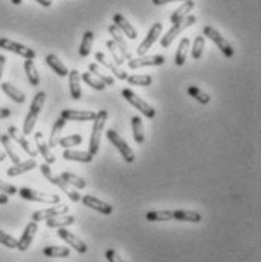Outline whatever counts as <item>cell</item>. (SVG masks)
<instances>
[{
    "label": "cell",
    "mask_w": 261,
    "mask_h": 262,
    "mask_svg": "<svg viewBox=\"0 0 261 262\" xmlns=\"http://www.w3.org/2000/svg\"><path fill=\"white\" fill-rule=\"evenodd\" d=\"M107 47H108V50L111 52V55H113V61H114V64L116 66H123L125 64V58L122 56V53H120V50L117 49V46H116V43L113 41V40H110V41H107Z\"/></svg>",
    "instance_id": "cell-43"
},
{
    "label": "cell",
    "mask_w": 261,
    "mask_h": 262,
    "mask_svg": "<svg viewBox=\"0 0 261 262\" xmlns=\"http://www.w3.org/2000/svg\"><path fill=\"white\" fill-rule=\"evenodd\" d=\"M88 71H90L96 79H99L105 86H111V85H114V79H113L111 76L105 74V73H103V70L97 66L96 63H91V64L88 66Z\"/></svg>",
    "instance_id": "cell-31"
},
{
    "label": "cell",
    "mask_w": 261,
    "mask_h": 262,
    "mask_svg": "<svg viewBox=\"0 0 261 262\" xmlns=\"http://www.w3.org/2000/svg\"><path fill=\"white\" fill-rule=\"evenodd\" d=\"M93 41H94V34L91 31H87L82 37L81 41V47H79V55L82 58L88 56L91 53V47H93Z\"/></svg>",
    "instance_id": "cell-36"
},
{
    "label": "cell",
    "mask_w": 261,
    "mask_h": 262,
    "mask_svg": "<svg viewBox=\"0 0 261 262\" xmlns=\"http://www.w3.org/2000/svg\"><path fill=\"white\" fill-rule=\"evenodd\" d=\"M12 141H15L29 156H32V158H35L37 156V152L31 147V144H29V141L24 138V135H23V132H20L15 126H9L8 128V133H6Z\"/></svg>",
    "instance_id": "cell-15"
},
{
    "label": "cell",
    "mask_w": 261,
    "mask_h": 262,
    "mask_svg": "<svg viewBox=\"0 0 261 262\" xmlns=\"http://www.w3.org/2000/svg\"><path fill=\"white\" fill-rule=\"evenodd\" d=\"M132 133H134V141L137 144L144 142V129H143V122L138 115L132 117Z\"/></svg>",
    "instance_id": "cell-38"
},
{
    "label": "cell",
    "mask_w": 261,
    "mask_h": 262,
    "mask_svg": "<svg viewBox=\"0 0 261 262\" xmlns=\"http://www.w3.org/2000/svg\"><path fill=\"white\" fill-rule=\"evenodd\" d=\"M107 138L111 141V144H114V147L120 152L122 158L126 162H134V159H135L134 150L128 145V142L119 135V132H116L114 129H110V131L107 132Z\"/></svg>",
    "instance_id": "cell-8"
},
{
    "label": "cell",
    "mask_w": 261,
    "mask_h": 262,
    "mask_svg": "<svg viewBox=\"0 0 261 262\" xmlns=\"http://www.w3.org/2000/svg\"><path fill=\"white\" fill-rule=\"evenodd\" d=\"M20 196L26 200H31V201H40V203H46V205H57L60 203V196L58 194H50V193H40L37 190H32V188H20L17 191Z\"/></svg>",
    "instance_id": "cell-7"
},
{
    "label": "cell",
    "mask_w": 261,
    "mask_h": 262,
    "mask_svg": "<svg viewBox=\"0 0 261 262\" xmlns=\"http://www.w3.org/2000/svg\"><path fill=\"white\" fill-rule=\"evenodd\" d=\"M46 63H47V66L50 67L58 76H61V77H65L67 74H68V70H67V67L65 64L57 56V55H47L46 56Z\"/></svg>",
    "instance_id": "cell-29"
},
{
    "label": "cell",
    "mask_w": 261,
    "mask_h": 262,
    "mask_svg": "<svg viewBox=\"0 0 261 262\" xmlns=\"http://www.w3.org/2000/svg\"><path fill=\"white\" fill-rule=\"evenodd\" d=\"M63 158L65 161H77V162H91L93 155L90 152H79V150H71V149H64Z\"/></svg>",
    "instance_id": "cell-26"
},
{
    "label": "cell",
    "mask_w": 261,
    "mask_h": 262,
    "mask_svg": "<svg viewBox=\"0 0 261 262\" xmlns=\"http://www.w3.org/2000/svg\"><path fill=\"white\" fill-rule=\"evenodd\" d=\"M0 191L5 193L6 196H14V194H17V188H15L14 185H11V184L3 182L2 179H0Z\"/></svg>",
    "instance_id": "cell-47"
},
{
    "label": "cell",
    "mask_w": 261,
    "mask_h": 262,
    "mask_svg": "<svg viewBox=\"0 0 261 262\" xmlns=\"http://www.w3.org/2000/svg\"><path fill=\"white\" fill-rule=\"evenodd\" d=\"M24 71L28 76V80L32 86H37L40 83V74L37 71V67L34 64V60H26L24 61Z\"/></svg>",
    "instance_id": "cell-37"
},
{
    "label": "cell",
    "mask_w": 261,
    "mask_h": 262,
    "mask_svg": "<svg viewBox=\"0 0 261 262\" xmlns=\"http://www.w3.org/2000/svg\"><path fill=\"white\" fill-rule=\"evenodd\" d=\"M189 96H192L195 100H197L199 103H202V105H206V103H210V100H211V96H208L206 93H203L200 88H197V86H189Z\"/></svg>",
    "instance_id": "cell-41"
},
{
    "label": "cell",
    "mask_w": 261,
    "mask_h": 262,
    "mask_svg": "<svg viewBox=\"0 0 261 262\" xmlns=\"http://www.w3.org/2000/svg\"><path fill=\"white\" fill-rule=\"evenodd\" d=\"M203 47H205V38L202 35L196 37L195 43H193V47H192V56L195 60H199L203 53Z\"/></svg>",
    "instance_id": "cell-45"
},
{
    "label": "cell",
    "mask_w": 261,
    "mask_h": 262,
    "mask_svg": "<svg viewBox=\"0 0 261 262\" xmlns=\"http://www.w3.org/2000/svg\"><path fill=\"white\" fill-rule=\"evenodd\" d=\"M40 170H41V173H43V176L52 184V185H57L63 193H65L68 198L71 200V201H74V203H77L79 200H81V196H79V193L73 188V187H70L65 181H63L60 176H55L54 173H52V170H50V167L47 165V164H41V167H40Z\"/></svg>",
    "instance_id": "cell-3"
},
{
    "label": "cell",
    "mask_w": 261,
    "mask_h": 262,
    "mask_svg": "<svg viewBox=\"0 0 261 262\" xmlns=\"http://www.w3.org/2000/svg\"><path fill=\"white\" fill-rule=\"evenodd\" d=\"M108 31H110V34L113 35V41L116 43V46H117V49L120 50L122 56H123L125 60H132V55H130L129 49H128V46H126V41H125L123 34H122L114 24H111V26L108 27Z\"/></svg>",
    "instance_id": "cell-18"
},
{
    "label": "cell",
    "mask_w": 261,
    "mask_h": 262,
    "mask_svg": "<svg viewBox=\"0 0 261 262\" xmlns=\"http://www.w3.org/2000/svg\"><path fill=\"white\" fill-rule=\"evenodd\" d=\"M37 229H38V223L37 221H31L26 227H24V232L21 235V238L17 241V249L20 252H26L29 249V246L32 244L34 241V237L37 234Z\"/></svg>",
    "instance_id": "cell-14"
},
{
    "label": "cell",
    "mask_w": 261,
    "mask_h": 262,
    "mask_svg": "<svg viewBox=\"0 0 261 262\" xmlns=\"http://www.w3.org/2000/svg\"><path fill=\"white\" fill-rule=\"evenodd\" d=\"M58 237L63 238L65 243H67L70 247H73L77 253H81V255L87 253V250H88L87 244H85L84 241H81L74 234H71L70 230H67L65 227H60V229H58Z\"/></svg>",
    "instance_id": "cell-13"
},
{
    "label": "cell",
    "mask_w": 261,
    "mask_h": 262,
    "mask_svg": "<svg viewBox=\"0 0 261 262\" xmlns=\"http://www.w3.org/2000/svg\"><path fill=\"white\" fill-rule=\"evenodd\" d=\"M105 256H107V259L110 262H123V259L119 256V253L116 250H113V249H108L105 252Z\"/></svg>",
    "instance_id": "cell-48"
},
{
    "label": "cell",
    "mask_w": 261,
    "mask_h": 262,
    "mask_svg": "<svg viewBox=\"0 0 261 262\" xmlns=\"http://www.w3.org/2000/svg\"><path fill=\"white\" fill-rule=\"evenodd\" d=\"M68 83H70V94L74 100H79L82 96L81 91V76L77 70H68Z\"/></svg>",
    "instance_id": "cell-23"
},
{
    "label": "cell",
    "mask_w": 261,
    "mask_h": 262,
    "mask_svg": "<svg viewBox=\"0 0 261 262\" xmlns=\"http://www.w3.org/2000/svg\"><path fill=\"white\" fill-rule=\"evenodd\" d=\"M64 119H58L55 123H54V128H52V133H50V141H49V147H57L60 144V139H61V132L65 128Z\"/></svg>",
    "instance_id": "cell-33"
},
{
    "label": "cell",
    "mask_w": 261,
    "mask_h": 262,
    "mask_svg": "<svg viewBox=\"0 0 261 262\" xmlns=\"http://www.w3.org/2000/svg\"><path fill=\"white\" fill-rule=\"evenodd\" d=\"M0 244H3L8 249H17V240L3 230H0Z\"/></svg>",
    "instance_id": "cell-46"
},
{
    "label": "cell",
    "mask_w": 261,
    "mask_h": 262,
    "mask_svg": "<svg viewBox=\"0 0 261 262\" xmlns=\"http://www.w3.org/2000/svg\"><path fill=\"white\" fill-rule=\"evenodd\" d=\"M35 167H37V161L32 158V159L24 161V162L14 164L12 167H9V168L6 170V174H8L9 178H15V176H20V174H23V173H28V171L34 170Z\"/></svg>",
    "instance_id": "cell-22"
},
{
    "label": "cell",
    "mask_w": 261,
    "mask_h": 262,
    "mask_svg": "<svg viewBox=\"0 0 261 262\" xmlns=\"http://www.w3.org/2000/svg\"><path fill=\"white\" fill-rule=\"evenodd\" d=\"M2 91L11 99V100H14L15 103H24L26 102V96L17 88V86H14L12 83H9V82H3L2 85Z\"/></svg>",
    "instance_id": "cell-24"
},
{
    "label": "cell",
    "mask_w": 261,
    "mask_h": 262,
    "mask_svg": "<svg viewBox=\"0 0 261 262\" xmlns=\"http://www.w3.org/2000/svg\"><path fill=\"white\" fill-rule=\"evenodd\" d=\"M11 2H12L14 5H20V3H21L23 0H11Z\"/></svg>",
    "instance_id": "cell-54"
},
{
    "label": "cell",
    "mask_w": 261,
    "mask_h": 262,
    "mask_svg": "<svg viewBox=\"0 0 261 262\" xmlns=\"http://www.w3.org/2000/svg\"><path fill=\"white\" fill-rule=\"evenodd\" d=\"M74 223V215H68V214H64V215H58V217H52L49 220H46V226L49 229H60V227H67L70 224Z\"/></svg>",
    "instance_id": "cell-25"
},
{
    "label": "cell",
    "mask_w": 261,
    "mask_h": 262,
    "mask_svg": "<svg viewBox=\"0 0 261 262\" xmlns=\"http://www.w3.org/2000/svg\"><path fill=\"white\" fill-rule=\"evenodd\" d=\"M161 32H163V23H153L152 26H150V29H149V32H147V35H146V38L141 41V44L137 47V55L138 56H143V55H146L147 52H149V49L153 46V43L158 40V37L161 35Z\"/></svg>",
    "instance_id": "cell-10"
},
{
    "label": "cell",
    "mask_w": 261,
    "mask_h": 262,
    "mask_svg": "<svg viewBox=\"0 0 261 262\" xmlns=\"http://www.w3.org/2000/svg\"><path fill=\"white\" fill-rule=\"evenodd\" d=\"M35 142H37V149H38V152L41 153V156L44 158L46 164H47V165L55 164L57 158H55L54 153L50 152L49 144L43 139V133H41V132H37V133H35Z\"/></svg>",
    "instance_id": "cell-21"
},
{
    "label": "cell",
    "mask_w": 261,
    "mask_h": 262,
    "mask_svg": "<svg viewBox=\"0 0 261 262\" xmlns=\"http://www.w3.org/2000/svg\"><path fill=\"white\" fill-rule=\"evenodd\" d=\"M82 80H84L88 86H91L93 90H96V91H103V90H105V85H103L99 79H96L90 71H87V73L82 74Z\"/></svg>",
    "instance_id": "cell-42"
},
{
    "label": "cell",
    "mask_w": 261,
    "mask_h": 262,
    "mask_svg": "<svg viewBox=\"0 0 261 262\" xmlns=\"http://www.w3.org/2000/svg\"><path fill=\"white\" fill-rule=\"evenodd\" d=\"M37 3H40L41 6H44V8H49L50 5H52V0H35Z\"/></svg>",
    "instance_id": "cell-52"
},
{
    "label": "cell",
    "mask_w": 261,
    "mask_h": 262,
    "mask_svg": "<svg viewBox=\"0 0 261 262\" xmlns=\"http://www.w3.org/2000/svg\"><path fill=\"white\" fill-rule=\"evenodd\" d=\"M113 24L123 34V35H126L129 40H137V31L132 27V24H130L129 21L126 20V17L125 15H122V14H116L114 15V18H113Z\"/></svg>",
    "instance_id": "cell-19"
},
{
    "label": "cell",
    "mask_w": 261,
    "mask_h": 262,
    "mask_svg": "<svg viewBox=\"0 0 261 262\" xmlns=\"http://www.w3.org/2000/svg\"><path fill=\"white\" fill-rule=\"evenodd\" d=\"M0 49L17 53V55L23 56L24 60H35V56H37L35 50H32L31 47H26L20 43H15L9 38H0Z\"/></svg>",
    "instance_id": "cell-9"
},
{
    "label": "cell",
    "mask_w": 261,
    "mask_h": 262,
    "mask_svg": "<svg viewBox=\"0 0 261 262\" xmlns=\"http://www.w3.org/2000/svg\"><path fill=\"white\" fill-rule=\"evenodd\" d=\"M122 96L129 102L130 105L135 108V109H138L146 119H153L155 117V109L147 103V102H144L141 97H138L132 90H128V88H125V90H122Z\"/></svg>",
    "instance_id": "cell-6"
},
{
    "label": "cell",
    "mask_w": 261,
    "mask_h": 262,
    "mask_svg": "<svg viewBox=\"0 0 261 262\" xmlns=\"http://www.w3.org/2000/svg\"><path fill=\"white\" fill-rule=\"evenodd\" d=\"M189 47H190V40L186 37L181 40L179 43V47L176 50V55H175V64L176 66H184L186 61H187V55H189Z\"/></svg>",
    "instance_id": "cell-30"
},
{
    "label": "cell",
    "mask_w": 261,
    "mask_h": 262,
    "mask_svg": "<svg viewBox=\"0 0 261 262\" xmlns=\"http://www.w3.org/2000/svg\"><path fill=\"white\" fill-rule=\"evenodd\" d=\"M173 220H178V221H189V223H200L202 221V215L196 211H186V209H181V211H175L173 212Z\"/></svg>",
    "instance_id": "cell-28"
},
{
    "label": "cell",
    "mask_w": 261,
    "mask_h": 262,
    "mask_svg": "<svg viewBox=\"0 0 261 262\" xmlns=\"http://www.w3.org/2000/svg\"><path fill=\"white\" fill-rule=\"evenodd\" d=\"M60 178H61L63 181H65L70 187H73L74 190H84V188L87 187V182L84 181V178L76 176V174H73V173L64 171V173H61Z\"/></svg>",
    "instance_id": "cell-34"
},
{
    "label": "cell",
    "mask_w": 261,
    "mask_h": 262,
    "mask_svg": "<svg viewBox=\"0 0 261 262\" xmlns=\"http://www.w3.org/2000/svg\"><path fill=\"white\" fill-rule=\"evenodd\" d=\"M68 212V206L67 205H61V203H57L54 205L52 208H47V209H40V211H35L32 214V221H44V220H49L52 217H58V215H64Z\"/></svg>",
    "instance_id": "cell-11"
},
{
    "label": "cell",
    "mask_w": 261,
    "mask_h": 262,
    "mask_svg": "<svg viewBox=\"0 0 261 262\" xmlns=\"http://www.w3.org/2000/svg\"><path fill=\"white\" fill-rule=\"evenodd\" d=\"M6 64V58L3 55H0V79H2V74H3V68Z\"/></svg>",
    "instance_id": "cell-51"
},
{
    "label": "cell",
    "mask_w": 261,
    "mask_h": 262,
    "mask_svg": "<svg viewBox=\"0 0 261 262\" xmlns=\"http://www.w3.org/2000/svg\"><path fill=\"white\" fill-rule=\"evenodd\" d=\"M147 221H170L173 220V211H149L146 214Z\"/></svg>",
    "instance_id": "cell-39"
},
{
    "label": "cell",
    "mask_w": 261,
    "mask_h": 262,
    "mask_svg": "<svg viewBox=\"0 0 261 262\" xmlns=\"http://www.w3.org/2000/svg\"><path fill=\"white\" fill-rule=\"evenodd\" d=\"M79 144H82V136L76 133V135H68L65 138H61L58 145H63L64 149H73Z\"/></svg>",
    "instance_id": "cell-44"
},
{
    "label": "cell",
    "mask_w": 261,
    "mask_h": 262,
    "mask_svg": "<svg viewBox=\"0 0 261 262\" xmlns=\"http://www.w3.org/2000/svg\"><path fill=\"white\" fill-rule=\"evenodd\" d=\"M43 255L47 258H68L70 256V249L61 247V246H49L43 249Z\"/></svg>",
    "instance_id": "cell-35"
},
{
    "label": "cell",
    "mask_w": 261,
    "mask_h": 262,
    "mask_svg": "<svg viewBox=\"0 0 261 262\" xmlns=\"http://www.w3.org/2000/svg\"><path fill=\"white\" fill-rule=\"evenodd\" d=\"M0 142H2V145L5 147V152H6V155L9 156V159H11L14 164H18V162H21V161H20V156H18V153H17V152H15V149H14L12 139H11L8 135H2V136H0Z\"/></svg>",
    "instance_id": "cell-32"
},
{
    "label": "cell",
    "mask_w": 261,
    "mask_h": 262,
    "mask_svg": "<svg viewBox=\"0 0 261 262\" xmlns=\"http://www.w3.org/2000/svg\"><path fill=\"white\" fill-rule=\"evenodd\" d=\"M61 117L65 122H93L96 119V112L93 111H76V109H64Z\"/></svg>",
    "instance_id": "cell-16"
},
{
    "label": "cell",
    "mask_w": 261,
    "mask_h": 262,
    "mask_svg": "<svg viewBox=\"0 0 261 262\" xmlns=\"http://www.w3.org/2000/svg\"><path fill=\"white\" fill-rule=\"evenodd\" d=\"M170 2H189V0H152V3L156 5V6H161V5H166V3H170Z\"/></svg>",
    "instance_id": "cell-49"
},
{
    "label": "cell",
    "mask_w": 261,
    "mask_h": 262,
    "mask_svg": "<svg viewBox=\"0 0 261 262\" xmlns=\"http://www.w3.org/2000/svg\"><path fill=\"white\" fill-rule=\"evenodd\" d=\"M2 161H5V153L0 152V162H2Z\"/></svg>",
    "instance_id": "cell-55"
},
{
    "label": "cell",
    "mask_w": 261,
    "mask_h": 262,
    "mask_svg": "<svg viewBox=\"0 0 261 262\" xmlns=\"http://www.w3.org/2000/svg\"><path fill=\"white\" fill-rule=\"evenodd\" d=\"M8 201H9L8 196H6L5 193H2V191H0V205H6Z\"/></svg>",
    "instance_id": "cell-53"
},
{
    "label": "cell",
    "mask_w": 261,
    "mask_h": 262,
    "mask_svg": "<svg viewBox=\"0 0 261 262\" xmlns=\"http://www.w3.org/2000/svg\"><path fill=\"white\" fill-rule=\"evenodd\" d=\"M196 23V17L195 15H187L186 18H182L181 21H178V23H175L172 27H170V31L166 34V35H163V38H161V47H170V44L173 43V40L182 32V31H186L187 27H190V26H193Z\"/></svg>",
    "instance_id": "cell-4"
},
{
    "label": "cell",
    "mask_w": 261,
    "mask_h": 262,
    "mask_svg": "<svg viewBox=\"0 0 261 262\" xmlns=\"http://www.w3.org/2000/svg\"><path fill=\"white\" fill-rule=\"evenodd\" d=\"M193 8H195V2L193 0H189V2H184L173 14H172V17H170V21L175 24V23H178V21H181L182 18H186L187 15H190V12L193 11Z\"/></svg>",
    "instance_id": "cell-27"
},
{
    "label": "cell",
    "mask_w": 261,
    "mask_h": 262,
    "mask_svg": "<svg viewBox=\"0 0 261 262\" xmlns=\"http://www.w3.org/2000/svg\"><path fill=\"white\" fill-rule=\"evenodd\" d=\"M11 115V111L8 108H0V120L2 119H8Z\"/></svg>",
    "instance_id": "cell-50"
},
{
    "label": "cell",
    "mask_w": 261,
    "mask_h": 262,
    "mask_svg": "<svg viewBox=\"0 0 261 262\" xmlns=\"http://www.w3.org/2000/svg\"><path fill=\"white\" fill-rule=\"evenodd\" d=\"M129 85H138V86H149L152 83L150 74H132L126 77Z\"/></svg>",
    "instance_id": "cell-40"
},
{
    "label": "cell",
    "mask_w": 261,
    "mask_h": 262,
    "mask_svg": "<svg viewBox=\"0 0 261 262\" xmlns=\"http://www.w3.org/2000/svg\"><path fill=\"white\" fill-rule=\"evenodd\" d=\"M82 203L85 205V206H88V208H91V209H94V211H97V212H100V214H103V215H110V214H113V206L111 205H108L107 201H103V200H99V198H96L94 196H84L82 198Z\"/></svg>",
    "instance_id": "cell-17"
},
{
    "label": "cell",
    "mask_w": 261,
    "mask_h": 262,
    "mask_svg": "<svg viewBox=\"0 0 261 262\" xmlns=\"http://www.w3.org/2000/svg\"><path fill=\"white\" fill-rule=\"evenodd\" d=\"M203 35H206L217 47H219V50L226 56V58H232L234 55H236V52H234V47L229 44V41L223 37V35H220L219 34V31H216L214 27H211V26H205L203 27Z\"/></svg>",
    "instance_id": "cell-5"
},
{
    "label": "cell",
    "mask_w": 261,
    "mask_h": 262,
    "mask_svg": "<svg viewBox=\"0 0 261 262\" xmlns=\"http://www.w3.org/2000/svg\"><path fill=\"white\" fill-rule=\"evenodd\" d=\"M107 119H108V111L102 109L96 114V119L93 120L94 125H93V131L90 135V144H88V152L94 156L97 155L99 152V147H100V141H102V131L105 128V123H107Z\"/></svg>",
    "instance_id": "cell-2"
},
{
    "label": "cell",
    "mask_w": 261,
    "mask_h": 262,
    "mask_svg": "<svg viewBox=\"0 0 261 262\" xmlns=\"http://www.w3.org/2000/svg\"><path fill=\"white\" fill-rule=\"evenodd\" d=\"M164 63H166V58L163 55H152V56L143 55V56H137V58L129 60L128 67H129L130 70H137V68H141V67L163 66Z\"/></svg>",
    "instance_id": "cell-12"
},
{
    "label": "cell",
    "mask_w": 261,
    "mask_h": 262,
    "mask_svg": "<svg viewBox=\"0 0 261 262\" xmlns=\"http://www.w3.org/2000/svg\"><path fill=\"white\" fill-rule=\"evenodd\" d=\"M96 60H97L99 64H102L103 67H107L108 70H111V73L114 74V77H117V79H120V80H126L128 73H126L125 70H122L119 66H116L114 61L108 60L102 52H97V53H96Z\"/></svg>",
    "instance_id": "cell-20"
},
{
    "label": "cell",
    "mask_w": 261,
    "mask_h": 262,
    "mask_svg": "<svg viewBox=\"0 0 261 262\" xmlns=\"http://www.w3.org/2000/svg\"><path fill=\"white\" fill-rule=\"evenodd\" d=\"M44 100H46V93L43 91H38L31 103V108H29V112L24 119V123H23V135H29L34 131V126L38 120V115L41 112V108L44 105Z\"/></svg>",
    "instance_id": "cell-1"
}]
</instances>
